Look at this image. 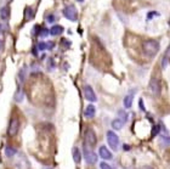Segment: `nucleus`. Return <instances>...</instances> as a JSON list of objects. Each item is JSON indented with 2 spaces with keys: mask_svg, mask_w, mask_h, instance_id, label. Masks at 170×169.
Instances as JSON below:
<instances>
[{
  "mask_svg": "<svg viewBox=\"0 0 170 169\" xmlns=\"http://www.w3.org/2000/svg\"><path fill=\"white\" fill-rule=\"evenodd\" d=\"M49 33H50V31H47V28H44V29H42V31H40V33H39V34L42 35V37H46L47 34H49Z\"/></svg>",
  "mask_w": 170,
  "mask_h": 169,
  "instance_id": "obj_24",
  "label": "nucleus"
},
{
  "mask_svg": "<svg viewBox=\"0 0 170 169\" xmlns=\"http://www.w3.org/2000/svg\"><path fill=\"white\" fill-rule=\"evenodd\" d=\"M142 50L148 57H152V56H155L157 52L159 51V43L157 40H153V39H148V40H145L142 43Z\"/></svg>",
  "mask_w": 170,
  "mask_h": 169,
  "instance_id": "obj_1",
  "label": "nucleus"
},
{
  "mask_svg": "<svg viewBox=\"0 0 170 169\" xmlns=\"http://www.w3.org/2000/svg\"><path fill=\"white\" fill-rule=\"evenodd\" d=\"M97 143V138H96V134L92 129H87L85 131V143L89 147H94Z\"/></svg>",
  "mask_w": 170,
  "mask_h": 169,
  "instance_id": "obj_4",
  "label": "nucleus"
},
{
  "mask_svg": "<svg viewBox=\"0 0 170 169\" xmlns=\"http://www.w3.org/2000/svg\"><path fill=\"white\" fill-rule=\"evenodd\" d=\"M16 152H17L16 148H13V147H11V146H8V147L5 148V154H6L8 157H12Z\"/></svg>",
  "mask_w": 170,
  "mask_h": 169,
  "instance_id": "obj_18",
  "label": "nucleus"
},
{
  "mask_svg": "<svg viewBox=\"0 0 170 169\" xmlns=\"http://www.w3.org/2000/svg\"><path fill=\"white\" fill-rule=\"evenodd\" d=\"M159 125H155L154 128H153V130H152V136H155V135H157L158 133H159Z\"/></svg>",
  "mask_w": 170,
  "mask_h": 169,
  "instance_id": "obj_23",
  "label": "nucleus"
},
{
  "mask_svg": "<svg viewBox=\"0 0 170 169\" xmlns=\"http://www.w3.org/2000/svg\"><path fill=\"white\" fill-rule=\"evenodd\" d=\"M52 46H53L52 43H44V42H42V43L38 44L39 50H51Z\"/></svg>",
  "mask_w": 170,
  "mask_h": 169,
  "instance_id": "obj_16",
  "label": "nucleus"
},
{
  "mask_svg": "<svg viewBox=\"0 0 170 169\" xmlns=\"http://www.w3.org/2000/svg\"><path fill=\"white\" fill-rule=\"evenodd\" d=\"M0 17H1V19H4V21H6V19L9 18V8L4 6V8L0 9Z\"/></svg>",
  "mask_w": 170,
  "mask_h": 169,
  "instance_id": "obj_17",
  "label": "nucleus"
},
{
  "mask_svg": "<svg viewBox=\"0 0 170 169\" xmlns=\"http://www.w3.org/2000/svg\"><path fill=\"white\" fill-rule=\"evenodd\" d=\"M72 154H73V159H74V162H76L77 164H79V163H80V161H81V154H80L79 148H78V147H74V148H73V151H72Z\"/></svg>",
  "mask_w": 170,
  "mask_h": 169,
  "instance_id": "obj_13",
  "label": "nucleus"
},
{
  "mask_svg": "<svg viewBox=\"0 0 170 169\" xmlns=\"http://www.w3.org/2000/svg\"><path fill=\"white\" fill-rule=\"evenodd\" d=\"M152 16H158V13H157V12H149V13H148V16H147V18L149 19Z\"/></svg>",
  "mask_w": 170,
  "mask_h": 169,
  "instance_id": "obj_28",
  "label": "nucleus"
},
{
  "mask_svg": "<svg viewBox=\"0 0 170 169\" xmlns=\"http://www.w3.org/2000/svg\"><path fill=\"white\" fill-rule=\"evenodd\" d=\"M134 95H135V90H131L130 92L128 94V95L124 97L123 100V105L125 108H130L131 105H133V100H134Z\"/></svg>",
  "mask_w": 170,
  "mask_h": 169,
  "instance_id": "obj_9",
  "label": "nucleus"
},
{
  "mask_svg": "<svg viewBox=\"0 0 170 169\" xmlns=\"http://www.w3.org/2000/svg\"><path fill=\"white\" fill-rule=\"evenodd\" d=\"M107 141H108V145L111 146L112 150H114V151L118 150V146H119V136L114 131H112V130H108L107 131Z\"/></svg>",
  "mask_w": 170,
  "mask_h": 169,
  "instance_id": "obj_2",
  "label": "nucleus"
},
{
  "mask_svg": "<svg viewBox=\"0 0 170 169\" xmlns=\"http://www.w3.org/2000/svg\"><path fill=\"white\" fill-rule=\"evenodd\" d=\"M22 100H23V91L22 89H18L17 92L15 94V101L16 102H22Z\"/></svg>",
  "mask_w": 170,
  "mask_h": 169,
  "instance_id": "obj_19",
  "label": "nucleus"
},
{
  "mask_svg": "<svg viewBox=\"0 0 170 169\" xmlns=\"http://www.w3.org/2000/svg\"><path fill=\"white\" fill-rule=\"evenodd\" d=\"M95 113H96V108H95L94 105H87L85 107V111H84V116L86 118H92L95 116Z\"/></svg>",
  "mask_w": 170,
  "mask_h": 169,
  "instance_id": "obj_11",
  "label": "nucleus"
},
{
  "mask_svg": "<svg viewBox=\"0 0 170 169\" xmlns=\"http://www.w3.org/2000/svg\"><path fill=\"white\" fill-rule=\"evenodd\" d=\"M26 76H27V67L23 66L22 68L18 71V80H19V83H23L24 82Z\"/></svg>",
  "mask_w": 170,
  "mask_h": 169,
  "instance_id": "obj_15",
  "label": "nucleus"
},
{
  "mask_svg": "<svg viewBox=\"0 0 170 169\" xmlns=\"http://www.w3.org/2000/svg\"><path fill=\"white\" fill-rule=\"evenodd\" d=\"M99 153H100L101 158H103V159H106V161L112 159V153H111V151L108 150L106 146H101L100 150H99Z\"/></svg>",
  "mask_w": 170,
  "mask_h": 169,
  "instance_id": "obj_10",
  "label": "nucleus"
},
{
  "mask_svg": "<svg viewBox=\"0 0 170 169\" xmlns=\"http://www.w3.org/2000/svg\"><path fill=\"white\" fill-rule=\"evenodd\" d=\"M119 114H120L121 117H123V119H121V120H123L124 123H125V122L128 120V114H126L125 112H123V111H119Z\"/></svg>",
  "mask_w": 170,
  "mask_h": 169,
  "instance_id": "obj_25",
  "label": "nucleus"
},
{
  "mask_svg": "<svg viewBox=\"0 0 170 169\" xmlns=\"http://www.w3.org/2000/svg\"><path fill=\"white\" fill-rule=\"evenodd\" d=\"M46 18H47V22L52 23L53 21H55V18H56V17H55V15H49V16H47Z\"/></svg>",
  "mask_w": 170,
  "mask_h": 169,
  "instance_id": "obj_26",
  "label": "nucleus"
},
{
  "mask_svg": "<svg viewBox=\"0 0 170 169\" xmlns=\"http://www.w3.org/2000/svg\"><path fill=\"white\" fill-rule=\"evenodd\" d=\"M63 31H65V29H63V27H62V26H58V24H57V26H52V27H51V29H50V34L56 37V35L62 34Z\"/></svg>",
  "mask_w": 170,
  "mask_h": 169,
  "instance_id": "obj_12",
  "label": "nucleus"
},
{
  "mask_svg": "<svg viewBox=\"0 0 170 169\" xmlns=\"http://www.w3.org/2000/svg\"><path fill=\"white\" fill-rule=\"evenodd\" d=\"M149 91H151V94L153 96H158L160 94V84L158 82V79L155 78H152L151 82H149Z\"/></svg>",
  "mask_w": 170,
  "mask_h": 169,
  "instance_id": "obj_8",
  "label": "nucleus"
},
{
  "mask_svg": "<svg viewBox=\"0 0 170 169\" xmlns=\"http://www.w3.org/2000/svg\"><path fill=\"white\" fill-rule=\"evenodd\" d=\"M3 40H4V31H3L1 24H0V46L3 45Z\"/></svg>",
  "mask_w": 170,
  "mask_h": 169,
  "instance_id": "obj_22",
  "label": "nucleus"
},
{
  "mask_svg": "<svg viewBox=\"0 0 170 169\" xmlns=\"http://www.w3.org/2000/svg\"><path fill=\"white\" fill-rule=\"evenodd\" d=\"M19 129V120L16 117H12L10 120V125H9V129H8V134L9 136H15L18 133Z\"/></svg>",
  "mask_w": 170,
  "mask_h": 169,
  "instance_id": "obj_5",
  "label": "nucleus"
},
{
  "mask_svg": "<svg viewBox=\"0 0 170 169\" xmlns=\"http://www.w3.org/2000/svg\"><path fill=\"white\" fill-rule=\"evenodd\" d=\"M33 15H34L33 9H32V8H27V9H26V12H24V16H26V19H27V21H29V19H32Z\"/></svg>",
  "mask_w": 170,
  "mask_h": 169,
  "instance_id": "obj_20",
  "label": "nucleus"
},
{
  "mask_svg": "<svg viewBox=\"0 0 170 169\" xmlns=\"http://www.w3.org/2000/svg\"><path fill=\"white\" fill-rule=\"evenodd\" d=\"M140 108L145 111V106H144V104H142V100H140Z\"/></svg>",
  "mask_w": 170,
  "mask_h": 169,
  "instance_id": "obj_29",
  "label": "nucleus"
},
{
  "mask_svg": "<svg viewBox=\"0 0 170 169\" xmlns=\"http://www.w3.org/2000/svg\"><path fill=\"white\" fill-rule=\"evenodd\" d=\"M167 60H170V45L168 46V49H167V51H165V56H164Z\"/></svg>",
  "mask_w": 170,
  "mask_h": 169,
  "instance_id": "obj_27",
  "label": "nucleus"
},
{
  "mask_svg": "<svg viewBox=\"0 0 170 169\" xmlns=\"http://www.w3.org/2000/svg\"><path fill=\"white\" fill-rule=\"evenodd\" d=\"M100 167H101V169H112V167H111L110 164H107L106 162H101V163H100Z\"/></svg>",
  "mask_w": 170,
  "mask_h": 169,
  "instance_id": "obj_21",
  "label": "nucleus"
},
{
  "mask_svg": "<svg viewBox=\"0 0 170 169\" xmlns=\"http://www.w3.org/2000/svg\"><path fill=\"white\" fill-rule=\"evenodd\" d=\"M83 92H84V96L87 101H90V102H95V101L97 100L96 97V94H95L94 89L90 86V85H84L83 88Z\"/></svg>",
  "mask_w": 170,
  "mask_h": 169,
  "instance_id": "obj_7",
  "label": "nucleus"
},
{
  "mask_svg": "<svg viewBox=\"0 0 170 169\" xmlns=\"http://www.w3.org/2000/svg\"><path fill=\"white\" fill-rule=\"evenodd\" d=\"M123 125H124V122L121 119H119V118L112 120V128L114 130H120L121 128H123Z\"/></svg>",
  "mask_w": 170,
  "mask_h": 169,
  "instance_id": "obj_14",
  "label": "nucleus"
},
{
  "mask_svg": "<svg viewBox=\"0 0 170 169\" xmlns=\"http://www.w3.org/2000/svg\"><path fill=\"white\" fill-rule=\"evenodd\" d=\"M124 148H125V151H129V146H128V145H125Z\"/></svg>",
  "mask_w": 170,
  "mask_h": 169,
  "instance_id": "obj_31",
  "label": "nucleus"
},
{
  "mask_svg": "<svg viewBox=\"0 0 170 169\" xmlns=\"http://www.w3.org/2000/svg\"><path fill=\"white\" fill-rule=\"evenodd\" d=\"M141 169H153V168H152V167H149V166H144Z\"/></svg>",
  "mask_w": 170,
  "mask_h": 169,
  "instance_id": "obj_30",
  "label": "nucleus"
},
{
  "mask_svg": "<svg viewBox=\"0 0 170 169\" xmlns=\"http://www.w3.org/2000/svg\"><path fill=\"white\" fill-rule=\"evenodd\" d=\"M63 15L66 16V18L67 19H69V21H76L77 19V10H76V8H74L73 5H68V6H66L65 8V10H63Z\"/></svg>",
  "mask_w": 170,
  "mask_h": 169,
  "instance_id": "obj_6",
  "label": "nucleus"
},
{
  "mask_svg": "<svg viewBox=\"0 0 170 169\" xmlns=\"http://www.w3.org/2000/svg\"><path fill=\"white\" fill-rule=\"evenodd\" d=\"M84 157L87 164H94L97 162V156L92 150H90L89 146L86 144H84Z\"/></svg>",
  "mask_w": 170,
  "mask_h": 169,
  "instance_id": "obj_3",
  "label": "nucleus"
},
{
  "mask_svg": "<svg viewBox=\"0 0 170 169\" xmlns=\"http://www.w3.org/2000/svg\"><path fill=\"white\" fill-rule=\"evenodd\" d=\"M78 1H83V0H78Z\"/></svg>",
  "mask_w": 170,
  "mask_h": 169,
  "instance_id": "obj_32",
  "label": "nucleus"
}]
</instances>
